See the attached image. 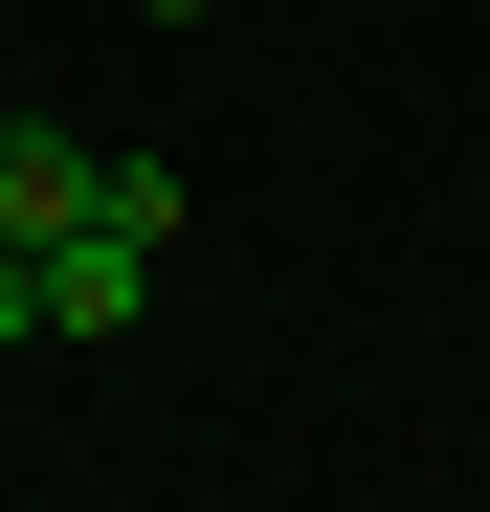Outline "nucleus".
<instances>
[{"label": "nucleus", "mask_w": 490, "mask_h": 512, "mask_svg": "<svg viewBox=\"0 0 490 512\" xmlns=\"http://www.w3.org/2000/svg\"><path fill=\"white\" fill-rule=\"evenodd\" d=\"M23 334H45V245H0V357H23Z\"/></svg>", "instance_id": "obj_3"}, {"label": "nucleus", "mask_w": 490, "mask_h": 512, "mask_svg": "<svg viewBox=\"0 0 490 512\" xmlns=\"http://www.w3.org/2000/svg\"><path fill=\"white\" fill-rule=\"evenodd\" d=\"M90 223V134L67 112H0V245H67Z\"/></svg>", "instance_id": "obj_1"}, {"label": "nucleus", "mask_w": 490, "mask_h": 512, "mask_svg": "<svg viewBox=\"0 0 490 512\" xmlns=\"http://www.w3.org/2000/svg\"><path fill=\"white\" fill-rule=\"evenodd\" d=\"M134 23H223V0H134Z\"/></svg>", "instance_id": "obj_4"}, {"label": "nucleus", "mask_w": 490, "mask_h": 512, "mask_svg": "<svg viewBox=\"0 0 490 512\" xmlns=\"http://www.w3.org/2000/svg\"><path fill=\"white\" fill-rule=\"evenodd\" d=\"M134 312H156V245L134 223H67L45 245V334H134Z\"/></svg>", "instance_id": "obj_2"}]
</instances>
